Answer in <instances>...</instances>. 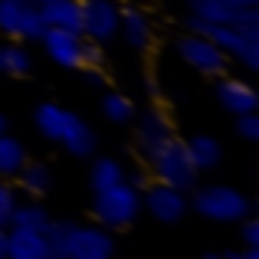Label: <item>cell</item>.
Returning <instances> with one entry per match:
<instances>
[{
  "mask_svg": "<svg viewBox=\"0 0 259 259\" xmlns=\"http://www.w3.org/2000/svg\"><path fill=\"white\" fill-rule=\"evenodd\" d=\"M230 4H236V7H259V0H230Z\"/></svg>",
  "mask_w": 259,
  "mask_h": 259,
  "instance_id": "836d02e7",
  "label": "cell"
},
{
  "mask_svg": "<svg viewBox=\"0 0 259 259\" xmlns=\"http://www.w3.org/2000/svg\"><path fill=\"white\" fill-rule=\"evenodd\" d=\"M43 233L66 259H112L115 256L112 230L105 227H76V223L50 220V227Z\"/></svg>",
  "mask_w": 259,
  "mask_h": 259,
  "instance_id": "7a4b0ae2",
  "label": "cell"
},
{
  "mask_svg": "<svg viewBox=\"0 0 259 259\" xmlns=\"http://www.w3.org/2000/svg\"><path fill=\"white\" fill-rule=\"evenodd\" d=\"M102 43H92V39L82 36V66H102Z\"/></svg>",
  "mask_w": 259,
  "mask_h": 259,
  "instance_id": "4316f807",
  "label": "cell"
},
{
  "mask_svg": "<svg viewBox=\"0 0 259 259\" xmlns=\"http://www.w3.org/2000/svg\"><path fill=\"white\" fill-rule=\"evenodd\" d=\"M148 164H151L154 181L171 184V187L184 190V194L194 190L197 187V177H200V171L190 164L184 141H177V138H167L164 145H158L154 151H148Z\"/></svg>",
  "mask_w": 259,
  "mask_h": 259,
  "instance_id": "8992f818",
  "label": "cell"
},
{
  "mask_svg": "<svg viewBox=\"0 0 259 259\" xmlns=\"http://www.w3.org/2000/svg\"><path fill=\"white\" fill-rule=\"evenodd\" d=\"M125 181V167L121 161L115 158H95L92 161V171H89V184L92 190H105V187H115V184Z\"/></svg>",
  "mask_w": 259,
  "mask_h": 259,
  "instance_id": "44dd1931",
  "label": "cell"
},
{
  "mask_svg": "<svg viewBox=\"0 0 259 259\" xmlns=\"http://www.w3.org/2000/svg\"><path fill=\"white\" fill-rule=\"evenodd\" d=\"M200 217L213 223H240L249 217L253 203L243 190L230 187V184H207V187H194V200H187Z\"/></svg>",
  "mask_w": 259,
  "mask_h": 259,
  "instance_id": "277c9868",
  "label": "cell"
},
{
  "mask_svg": "<svg viewBox=\"0 0 259 259\" xmlns=\"http://www.w3.org/2000/svg\"><path fill=\"white\" fill-rule=\"evenodd\" d=\"M118 33L125 36V43L132 50H148L151 46V20H148L145 10H121V20H118Z\"/></svg>",
  "mask_w": 259,
  "mask_h": 259,
  "instance_id": "2e32d148",
  "label": "cell"
},
{
  "mask_svg": "<svg viewBox=\"0 0 259 259\" xmlns=\"http://www.w3.org/2000/svg\"><path fill=\"white\" fill-rule=\"evenodd\" d=\"M102 115H105L108 121H115V125H128V121L135 118V105H132L128 95L108 92L105 99H102Z\"/></svg>",
  "mask_w": 259,
  "mask_h": 259,
  "instance_id": "cb8c5ba5",
  "label": "cell"
},
{
  "mask_svg": "<svg viewBox=\"0 0 259 259\" xmlns=\"http://www.w3.org/2000/svg\"><path fill=\"white\" fill-rule=\"evenodd\" d=\"M92 213L99 220V227H105V230L132 227L141 213V190L132 187L128 181L115 184V187H105V190H95Z\"/></svg>",
  "mask_w": 259,
  "mask_h": 259,
  "instance_id": "5b68a950",
  "label": "cell"
},
{
  "mask_svg": "<svg viewBox=\"0 0 259 259\" xmlns=\"http://www.w3.org/2000/svg\"><path fill=\"white\" fill-rule=\"evenodd\" d=\"M36 4H46V0H36Z\"/></svg>",
  "mask_w": 259,
  "mask_h": 259,
  "instance_id": "d590c367",
  "label": "cell"
},
{
  "mask_svg": "<svg viewBox=\"0 0 259 259\" xmlns=\"http://www.w3.org/2000/svg\"><path fill=\"white\" fill-rule=\"evenodd\" d=\"M20 187L26 190V194H33V197H43L46 190H50V184H53V174H50V167L46 164H39V161H26L23 167H20Z\"/></svg>",
  "mask_w": 259,
  "mask_h": 259,
  "instance_id": "7402d4cb",
  "label": "cell"
},
{
  "mask_svg": "<svg viewBox=\"0 0 259 259\" xmlns=\"http://www.w3.org/2000/svg\"><path fill=\"white\" fill-rule=\"evenodd\" d=\"M0 259H7V227H0Z\"/></svg>",
  "mask_w": 259,
  "mask_h": 259,
  "instance_id": "f546056e",
  "label": "cell"
},
{
  "mask_svg": "<svg viewBox=\"0 0 259 259\" xmlns=\"http://www.w3.org/2000/svg\"><path fill=\"white\" fill-rule=\"evenodd\" d=\"M200 259H223V256H220V253H203Z\"/></svg>",
  "mask_w": 259,
  "mask_h": 259,
  "instance_id": "e575fe53",
  "label": "cell"
},
{
  "mask_svg": "<svg viewBox=\"0 0 259 259\" xmlns=\"http://www.w3.org/2000/svg\"><path fill=\"white\" fill-rule=\"evenodd\" d=\"M39 17L46 26L79 33V0H46L39 4Z\"/></svg>",
  "mask_w": 259,
  "mask_h": 259,
  "instance_id": "ac0fdd59",
  "label": "cell"
},
{
  "mask_svg": "<svg viewBox=\"0 0 259 259\" xmlns=\"http://www.w3.org/2000/svg\"><path fill=\"white\" fill-rule=\"evenodd\" d=\"M243 243L259 246V220H253V217H243Z\"/></svg>",
  "mask_w": 259,
  "mask_h": 259,
  "instance_id": "83f0119b",
  "label": "cell"
},
{
  "mask_svg": "<svg viewBox=\"0 0 259 259\" xmlns=\"http://www.w3.org/2000/svg\"><path fill=\"white\" fill-rule=\"evenodd\" d=\"M46 30L36 0H0V33L10 39H39Z\"/></svg>",
  "mask_w": 259,
  "mask_h": 259,
  "instance_id": "ba28073f",
  "label": "cell"
},
{
  "mask_svg": "<svg viewBox=\"0 0 259 259\" xmlns=\"http://www.w3.org/2000/svg\"><path fill=\"white\" fill-rule=\"evenodd\" d=\"M177 56L197 69L200 76H223L230 66V56L213 43V39L200 36V33H187V36L177 39Z\"/></svg>",
  "mask_w": 259,
  "mask_h": 259,
  "instance_id": "9c48e42d",
  "label": "cell"
},
{
  "mask_svg": "<svg viewBox=\"0 0 259 259\" xmlns=\"http://www.w3.org/2000/svg\"><path fill=\"white\" fill-rule=\"evenodd\" d=\"M82 69H85V82L89 85H95V89L105 85V72H102V66H82Z\"/></svg>",
  "mask_w": 259,
  "mask_h": 259,
  "instance_id": "f1b7e54d",
  "label": "cell"
},
{
  "mask_svg": "<svg viewBox=\"0 0 259 259\" xmlns=\"http://www.w3.org/2000/svg\"><path fill=\"white\" fill-rule=\"evenodd\" d=\"M17 190L10 187V184H4L0 181V227H7L10 223V213H13V207H17Z\"/></svg>",
  "mask_w": 259,
  "mask_h": 259,
  "instance_id": "484cf974",
  "label": "cell"
},
{
  "mask_svg": "<svg viewBox=\"0 0 259 259\" xmlns=\"http://www.w3.org/2000/svg\"><path fill=\"white\" fill-rule=\"evenodd\" d=\"M236 132H240L243 141H259V115L256 112L236 115Z\"/></svg>",
  "mask_w": 259,
  "mask_h": 259,
  "instance_id": "d4e9b609",
  "label": "cell"
},
{
  "mask_svg": "<svg viewBox=\"0 0 259 259\" xmlns=\"http://www.w3.org/2000/svg\"><path fill=\"white\" fill-rule=\"evenodd\" d=\"M187 207H190L187 194L171 187V184L154 181V184H145V190H141V210H148L158 223H181Z\"/></svg>",
  "mask_w": 259,
  "mask_h": 259,
  "instance_id": "30bf717a",
  "label": "cell"
},
{
  "mask_svg": "<svg viewBox=\"0 0 259 259\" xmlns=\"http://www.w3.org/2000/svg\"><path fill=\"white\" fill-rule=\"evenodd\" d=\"M33 121H36V132L43 135L46 141L63 145L66 151L76 154V158L95 154V132L89 128L85 118H79L69 108L56 105V102H39L36 112H33Z\"/></svg>",
  "mask_w": 259,
  "mask_h": 259,
  "instance_id": "6da1fadb",
  "label": "cell"
},
{
  "mask_svg": "<svg viewBox=\"0 0 259 259\" xmlns=\"http://www.w3.org/2000/svg\"><path fill=\"white\" fill-rule=\"evenodd\" d=\"M184 148H187V158L197 171H213L223 161V148L213 135H194L190 141H184Z\"/></svg>",
  "mask_w": 259,
  "mask_h": 259,
  "instance_id": "e0dca14e",
  "label": "cell"
},
{
  "mask_svg": "<svg viewBox=\"0 0 259 259\" xmlns=\"http://www.w3.org/2000/svg\"><path fill=\"white\" fill-rule=\"evenodd\" d=\"M7 259H66L43 230L7 227Z\"/></svg>",
  "mask_w": 259,
  "mask_h": 259,
  "instance_id": "7c38bea8",
  "label": "cell"
},
{
  "mask_svg": "<svg viewBox=\"0 0 259 259\" xmlns=\"http://www.w3.org/2000/svg\"><path fill=\"white\" fill-rule=\"evenodd\" d=\"M7 227H23V230H46L50 227V213L43 203H17L10 213Z\"/></svg>",
  "mask_w": 259,
  "mask_h": 259,
  "instance_id": "603a6c76",
  "label": "cell"
},
{
  "mask_svg": "<svg viewBox=\"0 0 259 259\" xmlns=\"http://www.w3.org/2000/svg\"><path fill=\"white\" fill-rule=\"evenodd\" d=\"M46 56L53 59L63 69H82V33H69V30H56V26H46L43 36Z\"/></svg>",
  "mask_w": 259,
  "mask_h": 259,
  "instance_id": "4fadbf2b",
  "label": "cell"
},
{
  "mask_svg": "<svg viewBox=\"0 0 259 259\" xmlns=\"http://www.w3.org/2000/svg\"><path fill=\"white\" fill-rule=\"evenodd\" d=\"M167 138H174L167 115L161 112V108H148V112L138 118V148L148 154V151H154L158 145H164Z\"/></svg>",
  "mask_w": 259,
  "mask_h": 259,
  "instance_id": "9a60e30c",
  "label": "cell"
},
{
  "mask_svg": "<svg viewBox=\"0 0 259 259\" xmlns=\"http://www.w3.org/2000/svg\"><path fill=\"white\" fill-rule=\"evenodd\" d=\"M33 66V56L23 43H0V72L4 76H26Z\"/></svg>",
  "mask_w": 259,
  "mask_h": 259,
  "instance_id": "ffe728a7",
  "label": "cell"
},
{
  "mask_svg": "<svg viewBox=\"0 0 259 259\" xmlns=\"http://www.w3.org/2000/svg\"><path fill=\"white\" fill-rule=\"evenodd\" d=\"M26 164V148L10 132L0 135V177H17L20 167Z\"/></svg>",
  "mask_w": 259,
  "mask_h": 259,
  "instance_id": "d6986e66",
  "label": "cell"
},
{
  "mask_svg": "<svg viewBox=\"0 0 259 259\" xmlns=\"http://www.w3.org/2000/svg\"><path fill=\"white\" fill-rule=\"evenodd\" d=\"M217 102L230 115H246L259 108V92L249 82H243V79H220L217 82Z\"/></svg>",
  "mask_w": 259,
  "mask_h": 259,
  "instance_id": "5bb4252c",
  "label": "cell"
},
{
  "mask_svg": "<svg viewBox=\"0 0 259 259\" xmlns=\"http://www.w3.org/2000/svg\"><path fill=\"white\" fill-rule=\"evenodd\" d=\"M190 17H200L207 23H223V26H259V10L256 7H236L230 0H187Z\"/></svg>",
  "mask_w": 259,
  "mask_h": 259,
  "instance_id": "8fae6325",
  "label": "cell"
},
{
  "mask_svg": "<svg viewBox=\"0 0 259 259\" xmlns=\"http://www.w3.org/2000/svg\"><path fill=\"white\" fill-rule=\"evenodd\" d=\"M187 30L213 39L243 69L249 72L259 69V26H223V23H207L200 17H187Z\"/></svg>",
  "mask_w": 259,
  "mask_h": 259,
  "instance_id": "3957f363",
  "label": "cell"
},
{
  "mask_svg": "<svg viewBox=\"0 0 259 259\" xmlns=\"http://www.w3.org/2000/svg\"><path fill=\"white\" fill-rule=\"evenodd\" d=\"M121 7L115 0H79V33L92 43L105 46L118 36Z\"/></svg>",
  "mask_w": 259,
  "mask_h": 259,
  "instance_id": "52a82bcc",
  "label": "cell"
},
{
  "mask_svg": "<svg viewBox=\"0 0 259 259\" xmlns=\"http://www.w3.org/2000/svg\"><path fill=\"white\" fill-rule=\"evenodd\" d=\"M223 259H243V249H230V253H220Z\"/></svg>",
  "mask_w": 259,
  "mask_h": 259,
  "instance_id": "d6a6232c",
  "label": "cell"
},
{
  "mask_svg": "<svg viewBox=\"0 0 259 259\" xmlns=\"http://www.w3.org/2000/svg\"><path fill=\"white\" fill-rule=\"evenodd\" d=\"M243 259H259V246H246L243 249Z\"/></svg>",
  "mask_w": 259,
  "mask_h": 259,
  "instance_id": "4dcf8cb0",
  "label": "cell"
},
{
  "mask_svg": "<svg viewBox=\"0 0 259 259\" xmlns=\"http://www.w3.org/2000/svg\"><path fill=\"white\" fill-rule=\"evenodd\" d=\"M7 132H10V121H7V115L0 112V135H7Z\"/></svg>",
  "mask_w": 259,
  "mask_h": 259,
  "instance_id": "1f68e13d",
  "label": "cell"
}]
</instances>
